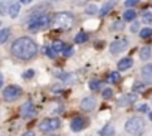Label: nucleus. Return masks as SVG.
I'll return each instance as SVG.
<instances>
[{
	"label": "nucleus",
	"mask_w": 152,
	"mask_h": 136,
	"mask_svg": "<svg viewBox=\"0 0 152 136\" xmlns=\"http://www.w3.org/2000/svg\"><path fill=\"white\" fill-rule=\"evenodd\" d=\"M2 85H3V75L0 74V87H2Z\"/></svg>",
	"instance_id": "nucleus-37"
},
{
	"label": "nucleus",
	"mask_w": 152,
	"mask_h": 136,
	"mask_svg": "<svg viewBox=\"0 0 152 136\" xmlns=\"http://www.w3.org/2000/svg\"><path fill=\"white\" fill-rule=\"evenodd\" d=\"M96 106V99L94 97H85L82 102H81V108L84 111H93Z\"/></svg>",
	"instance_id": "nucleus-11"
},
{
	"label": "nucleus",
	"mask_w": 152,
	"mask_h": 136,
	"mask_svg": "<svg viewBox=\"0 0 152 136\" xmlns=\"http://www.w3.org/2000/svg\"><path fill=\"white\" fill-rule=\"evenodd\" d=\"M142 78L146 84H152V64H146L142 69Z\"/></svg>",
	"instance_id": "nucleus-10"
},
{
	"label": "nucleus",
	"mask_w": 152,
	"mask_h": 136,
	"mask_svg": "<svg viewBox=\"0 0 152 136\" xmlns=\"http://www.w3.org/2000/svg\"><path fill=\"white\" fill-rule=\"evenodd\" d=\"M131 66H133V60L128 58V57L118 61V69H119V71H127V69H130Z\"/></svg>",
	"instance_id": "nucleus-13"
},
{
	"label": "nucleus",
	"mask_w": 152,
	"mask_h": 136,
	"mask_svg": "<svg viewBox=\"0 0 152 136\" xmlns=\"http://www.w3.org/2000/svg\"><path fill=\"white\" fill-rule=\"evenodd\" d=\"M72 52H73V48H72V46H64V49H63V54H64L66 57L72 55Z\"/></svg>",
	"instance_id": "nucleus-32"
},
{
	"label": "nucleus",
	"mask_w": 152,
	"mask_h": 136,
	"mask_svg": "<svg viewBox=\"0 0 152 136\" xmlns=\"http://www.w3.org/2000/svg\"><path fill=\"white\" fill-rule=\"evenodd\" d=\"M87 126H88V121H87L84 117H76V118H73L72 123H70V127H72L73 132H81V130H84Z\"/></svg>",
	"instance_id": "nucleus-8"
},
{
	"label": "nucleus",
	"mask_w": 152,
	"mask_h": 136,
	"mask_svg": "<svg viewBox=\"0 0 152 136\" xmlns=\"http://www.w3.org/2000/svg\"><path fill=\"white\" fill-rule=\"evenodd\" d=\"M142 18H143V21H145V23L151 24V23H152V12H145Z\"/></svg>",
	"instance_id": "nucleus-29"
},
{
	"label": "nucleus",
	"mask_w": 152,
	"mask_h": 136,
	"mask_svg": "<svg viewBox=\"0 0 152 136\" xmlns=\"http://www.w3.org/2000/svg\"><path fill=\"white\" fill-rule=\"evenodd\" d=\"M23 76H24L26 79H30V78H33V76H34V71H31V69H30V71H27Z\"/></svg>",
	"instance_id": "nucleus-33"
},
{
	"label": "nucleus",
	"mask_w": 152,
	"mask_h": 136,
	"mask_svg": "<svg viewBox=\"0 0 152 136\" xmlns=\"http://www.w3.org/2000/svg\"><path fill=\"white\" fill-rule=\"evenodd\" d=\"M75 23V17L73 14L70 12H60L54 17V21H52V26L57 27V29H61V30H67V29H72Z\"/></svg>",
	"instance_id": "nucleus-3"
},
{
	"label": "nucleus",
	"mask_w": 152,
	"mask_h": 136,
	"mask_svg": "<svg viewBox=\"0 0 152 136\" xmlns=\"http://www.w3.org/2000/svg\"><path fill=\"white\" fill-rule=\"evenodd\" d=\"M49 24H51L49 17H48L46 14H39V15H34V17L28 21V27H27V29H28L30 32L36 33V32H39V30L46 29Z\"/></svg>",
	"instance_id": "nucleus-4"
},
{
	"label": "nucleus",
	"mask_w": 152,
	"mask_h": 136,
	"mask_svg": "<svg viewBox=\"0 0 152 136\" xmlns=\"http://www.w3.org/2000/svg\"><path fill=\"white\" fill-rule=\"evenodd\" d=\"M12 3L14 0H0V15H6Z\"/></svg>",
	"instance_id": "nucleus-12"
},
{
	"label": "nucleus",
	"mask_w": 152,
	"mask_h": 136,
	"mask_svg": "<svg viewBox=\"0 0 152 136\" xmlns=\"http://www.w3.org/2000/svg\"><path fill=\"white\" fill-rule=\"evenodd\" d=\"M64 46H66V45H64L61 40H55V42L52 43V48H51V49H52L55 54H60V52H63Z\"/></svg>",
	"instance_id": "nucleus-18"
},
{
	"label": "nucleus",
	"mask_w": 152,
	"mask_h": 136,
	"mask_svg": "<svg viewBox=\"0 0 152 136\" xmlns=\"http://www.w3.org/2000/svg\"><path fill=\"white\" fill-rule=\"evenodd\" d=\"M133 88H134V91H143L145 90V84L143 82H136Z\"/></svg>",
	"instance_id": "nucleus-31"
},
{
	"label": "nucleus",
	"mask_w": 152,
	"mask_h": 136,
	"mask_svg": "<svg viewBox=\"0 0 152 136\" xmlns=\"http://www.w3.org/2000/svg\"><path fill=\"white\" fill-rule=\"evenodd\" d=\"M102 84H103V82H102L100 79H91V81H90V88H91L93 91H97Z\"/></svg>",
	"instance_id": "nucleus-22"
},
{
	"label": "nucleus",
	"mask_w": 152,
	"mask_h": 136,
	"mask_svg": "<svg viewBox=\"0 0 152 136\" xmlns=\"http://www.w3.org/2000/svg\"><path fill=\"white\" fill-rule=\"evenodd\" d=\"M149 120L152 121V112H149Z\"/></svg>",
	"instance_id": "nucleus-39"
},
{
	"label": "nucleus",
	"mask_w": 152,
	"mask_h": 136,
	"mask_svg": "<svg viewBox=\"0 0 152 136\" xmlns=\"http://www.w3.org/2000/svg\"><path fill=\"white\" fill-rule=\"evenodd\" d=\"M112 96H113V91L110 88H104L103 90V97L104 99H112Z\"/></svg>",
	"instance_id": "nucleus-30"
},
{
	"label": "nucleus",
	"mask_w": 152,
	"mask_h": 136,
	"mask_svg": "<svg viewBox=\"0 0 152 136\" xmlns=\"http://www.w3.org/2000/svg\"><path fill=\"white\" fill-rule=\"evenodd\" d=\"M60 124H61V121H60L58 118H45L43 121H40L39 130L43 132V133H46V132H54V130H57V129L60 127Z\"/></svg>",
	"instance_id": "nucleus-5"
},
{
	"label": "nucleus",
	"mask_w": 152,
	"mask_h": 136,
	"mask_svg": "<svg viewBox=\"0 0 152 136\" xmlns=\"http://www.w3.org/2000/svg\"><path fill=\"white\" fill-rule=\"evenodd\" d=\"M136 100V96H133V94H130V96H124V99L122 100H119V105H124V103H133Z\"/></svg>",
	"instance_id": "nucleus-24"
},
{
	"label": "nucleus",
	"mask_w": 152,
	"mask_h": 136,
	"mask_svg": "<svg viewBox=\"0 0 152 136\" xmlns=\"http://www.w3.org/2000/svg\"><path fill=\"white\" fill-rule=\"evenodd\" d=\"M20 8H21V6H20V3H18V2H14V3L11 5V8H9V12H8V14H9L12 18H17V17H18V14H20Z\"/></svg>",
	"instance_id": "nucleus-15"
},
{
	"label": "nucleus",
	"mask_w": 152,
	"mask_h": 136,
	"mask_svg": "<svg viewBox=\"0 0 152 136\" xmlns=\"http://www.w3.org/2000/svg\"><path fill=\"white\" fill-rule=\"evenodd\" d=\"M109 79H110L113 84H116V82H119V81H121V76H119V74H118V72H112V74H110V76H109Z\"/></svg>",
	"instance_id": "nucleus-26"
},
{
	"label": "nucleus",
	"mask_w": 152,
	"mask_h": 136,
	"mask_svg": "<svg viewBox=\"0 0 152 136\" xmlns=\"http://www.w3.org/2000/svg\"><path fill=\"white\" fill-rule=\"evenodd\" d=\"M34 115H36V109H34V106H33L31 102H27V103H24V105L21 106V117H24V118H31V117H34Z\"/></svg>",
	"instance_id": "nucleus-9"
},
{
	"label": "nucleus",
	"mask_w": 152,
	"mask_h": 136,
	"mask_svg": "<svg viewBox=\"0 0 152 136\" xmlns=\"http://www.w3.org/2000/svg\"><path fill=\"white\" fill-rule=\"evenodd\" d=\"M9 35H11V30H9V29H3V30H0V45L5 43V42L8 40Z\"/></svg>",
	"instance_id": "nucleus-20"
},
{
	"label": "nucleus",
	"mask_w": 152,
	"mask_h": 136,
	"mask_svg": "<svg viewBox=\"0 0 152 136\" xmlns=\"http://www.w3.org/2000/svg\"><path fill=\"white\" fill-rule=\"evenodd\" d=\"M122 27H124V26H122V21L116 20V21H113V24H112V27H110V29L115 32V30H122Z\"/></svg>",
	"instance_id": "nucleus-27"
},
{
	"label": "nucleus",
	"mask_w": 152,
	"mask_h": 136,
	"mask_svg": "<svg viewBox=\"0 0 152 136\" xmlns=\"http://www.w3.org/2000/svg\"><path fill=\"white\" fill-rule=\"evenodd\" d=\"M152 36V30L151 29H142L140 30V37L142 39H149Z\"/></svg>",
	"instance_id": "nucleus-23"
},
{
	"label": "nucleus",
	"mask_w": 152,
	"mask_h": 136,
	"mask_svg": "<svg viewBox=\"0 0 152 136\" xmlns=\"http://www.w3.org/2000/svg\"><path fill=\"white\" fill-rule=\"evenodd\" d=\"M23 136H34V133H33V132H26Z\"/></svg>",
	"instance_id": "nucleus-36"
},
{
	"label": "nucleus",
	"mask_w": 152,
	"mask_h": 136,
	"mask_svg": "<svg viewBox=\"0 0 152 136\" xmlns=\"http://www.w3.org/2000/svg\"><path fill=\"white\" fill-rule=\"evenodd\" d=\"M20 2H21V3H26V5H27V3H30V2H33V0H20Z\"/></svg>",
	"instance_id": "nucleus-38"
},
{
	"label": "nucleus",
	"mask_w": 152,
	"mask_h": 136,
	"mask_svg": "<svg viewBox=\"0 0 152 136\" xmlns=\"http://www.w3.org/2000/svg\"><path fill=\"white\" fill-rule=\"evenodd\" d=\"M21 94H23V90H21L18 85H9V87H6V88L3 90V97H5V100H8V102L17 100Z\"/></svg>",
	"instance_id": "nucleus-6"
},
{
	"label": "nucleus",
	"mask_w": 152,
	"mask_h": 136,
	"mask_svg": "<svg viewBox=\"0 0 152 136\" xmlns=\"http://www.w3.org/2000/svg\"><path fill=\"white\" fill-rule=\"evenodd\" d=\"M87 40H88V35L85 32H79L78 35H76V37H75V42L76 43H84Z\"/></svg>",
	"instance_id": "nucleus-19"
},
{
	"label": "nucleus",
	"mask_w": 152,
	"mask_h": 136,
	"mask_svg": "<svg viewBox=\"0 0 152 136\" xmlns=\"http://www.w3.org/2000/svg\"><path fill=\"white\" fill-rule=\"evenodd\" d=\"M113 6H115V2H106L103 6H102V9H100V15H107L112 9H113Z\"/></svg>",
	"instance_id": "nucleus-14"
},
{
	"label": "nucleus",
	"mask_w": 152,
	"mask_h": 136,
	"mask_svg": "<svg viewBox=\"0 0 152 136\" xmlns=\"http://www.w3.org/2000/svg\"><path fill=\"white\" fill-rule=\"evenodd\" d=\"M128 46V39L127 37H116V40H113L110 43V52L112 54H119L122 51H125Z\"/></svg>",
	"instance_id": "nucleus-7"
},
{
	"label": "nucleus",
	"mask_w": 152,
	"mask_h": 136,
	"mask_svg": "<svg viewBox=\"0 0 152 136\" xmlns=\"http://www.w3.org/2000/svg\"><path fill=\"white\" fill-rule=\"evenodd\" d=\"M137 26H139V24H137V23H134V24L131 26V30H133V32H137Z\"/></svg>",
	"instance_id": "nucleus-35"
},
{
	"label": "nucleus",
	"mask_w": 152,
	"mask_h": 136,
	"mask_svg": "<svg viewBox=\"0 0 152 136\" xmlns=\"http://www.w3.org/2000/svg\"><path fill=\"white\" fill-rule=\"evenodd\" d=\"M137 111L142 112V114H143V112H148V105H140V106L137 108Z\"/></svg>",
	"instance_id": "nucleus-34"
},
{
	"label": "nucleus",
	"mask_w": 152,
	"mask_h": 136,
	"mask_svg": "<svg viewBox=\"0 0 152 136\" xmlns=\"http://www.w3.org/2000/svg\"><path fill=\"white\" fill-rule=\"evenodd\" d=\"M11 52L20 60H31L37 54V45L30 37H18L12 43Z\"/></svg>",
	"instance_id": "nucleus-1"
},
{
	"label": "nucleus",
	"mask_w": 152,
	"mask_h": 136,
	"mask_svg": "<svg viewBox=\"0 0 152 136\" xmlns=\"http://www.w3.org/2000/svg\"><path fill=\"white\" fill-rule=\"evenodd\" d=\"M97 11H99V8H97L94 3H91V5L87 6V14H88V15H94V14H97Z\"/></svg>",
	"instance_id": "nucleus-25"
},
{
	"label": "nucleus",
	"mask_w": 152,
	"mask_h": 136,
	"mask_svg": "<svg viewBox=\"0 0 152 136\" xmlns=\"http://www.w3.org/2000/svg\"><path fill=\"white\" fill-rule=\"evenodd\" d=\"M145 130V121L140 117H131L125 123V132L130 136H142Z\"/></svg>",
	"instance_id": "nucleus-2"
},
{
	"label": "nucleus",
	"mask_w": 152,
	"mask_h": 136,
	"mask_svg": "<svg viewBox=\"0 0 152 136\" xmlns=\"http://www.w3.org/2000/svg\"><path fill=\"white\" fill-rule=\"evenodd\" d=\"M139 2H140V0H125V2H124V5H125V8H127V9H130V8L136 6Z\"/></svg>",
	"instance_id": "nucleus-28"
},
{
	"label": "nucleus",
	"mask_w": 152,
	"mask_h": 136,
	"mask_svg": "<svg viewBox=\"0 0 152 136\" xmlns=\"http://www.w3.org/2000/svg\"><path fill=\"white\" fill-rule=\"evenodd\" d=\"M102 136H110V135H113L115 133V129H113V126L112 124H106L100 132H99Z\"/></svg>",
	"instance_id": "nucleus-16"
},
{
	"label": "nucleus",
	"mask_w": 152,
	"mask_h": 136,
	"mask_svg": "<svg viewBox=\"0 0 152 136\" xmlns=\"http://www.w3.org/2000/svg\"><path fill=\"white\" fill-rule=\"evenodd\" d=\"M136 15H137V14H136L133 9H127V11L124 12V20H125V21H133V20L136 18Z\"/></svg>",
	"instance_id": "nucleus-21"
},
{
	"label": "nucleus",
	"mask_w": 152,
	"mask_h": 136,
	"mask_svg": "<svg viewBox=\"0 0 152 136\" xmlns=\"http://www.w3.org/2000/svg\"><path fill=\"white\" fill-rule=\"evenodd\" d=\"M151 48L149 46H143V48H140V51H139V55H140V58L142 60H149V57H151Z\"/></svg>",
	"instance_id": "nucleus-17"
}]
</instances>
